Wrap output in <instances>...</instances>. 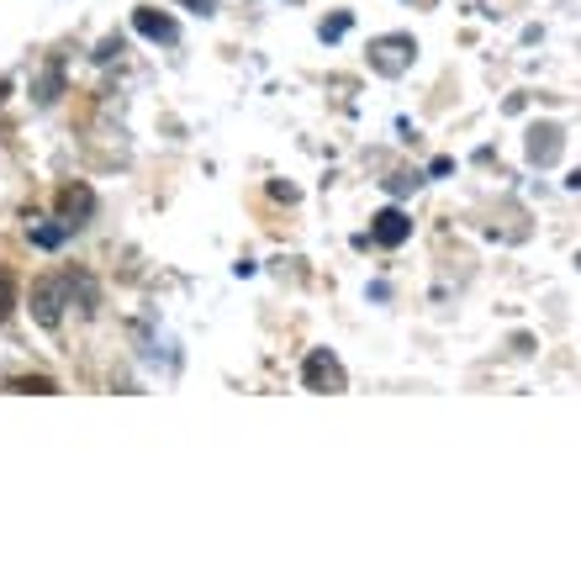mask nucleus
I'll return each mask as SVG.
<instances>
[{
  "mask_svg": "<svg viewBox=\"0 0 581 581\" xmlns=\"http://www.w3.org/2000/svg\"><path fill=\"white\" fill-rule=\"evenodd\" d=\"M344 27H349V16H334V22H323V37H344Z\"/></svg>",
  "mask_w": 581,
  "mask_h": 581,
  "instance_id": "obj_11",
  "label": "nucleus"
},
{
  "mask_svg": "<svg viewBox=\"0 0 581 581\" xmlns=\"http://www.w3.org/2000/svg\"><path fill=\"white\" fill-rule=\"evenodd\" d=\"M302 381H306V392H344V386H349V381H344V365H338L328 349H312V355H306Z\"/></svg>",
  "mask_w": 581,
  "mask_h": 581,
  "instance_id": "obj_1",
  "label": "nucleus"
},
{
  "mask_svg": "<svg viewBox=\"0 0 581 581\" xmlns=\"http://www.w3.org/2000/svg\"><path fill=\"white\" fill-rule=\"evenodd\" d=\"M5 392H22V397H54L59 386H54L48 375H11V381H5Z\"/></svg>",
  "mask_w": 581,
  "mask_h": 581,
  "instance_id": "obj_8",
  "label": "nucleus"
},
{
  "mask_svg": "<svg viewBox=\"0 0 581 581\" xmlns=\"http://www.w3.org/2000/svg\"><path fill=\"white\" fill-rule=\"evenodd\" d=\"M185 5H201V11H212V0H185Z\"/></svg>",
  "mask_w": 581,
  "mask_h": 581,
  "instance_id": "obj_12",
  "label": "nucleus"
},
{
  "mask_svg": "<svg viewBox=\"0 0 581 581\" xmlns=\"http://www.w3.org/2000/svg\"><path fill=\"white\" fill-rule=\"evenodd\" d=\"M63 233H69V222H59V228H54V222H43V228H32V244H37V248H59Z\"/></svg>",
  "mask_w": 581,
  "mask_h": 581,
  "instance_id": "obj_9",
  "label": "nucleus"
},
{
  "mask_svg": "<svg viewBox=\"0 0 581 581\" xmlns=\"http://www.w3.org/2000/svg\"><path fill=\"white\" fill-rule=\"evenodd\" d=\"M407 233H412V222H407V212H397V207H386V212L370 222V239H375L381 248L407 244Z\"/></svg>",
  "mask_w": 581,
  "mask_h": 581,
  "instance_id": "obj_3",
  "label": "nucleus"
},
{
  "mask_svg": "<svg viewBox=\"0 0 581 581\" xmlns=\"http://www.w3.org/2000/svg\"><path fill=\"white\" fill-rule=\"evenodd\" d=\"M16 312V276L11 270H0V323Z\"/></svg>",
  "mask_w": 581,
  "mask_h": 581,
  "instance_id": "obj_10",
  "label": "nucleus"
},
{
  "mask_svg": "<svg viewBox=\"0 0 581 581\" xmlns=\"http://www.w3.org/2000/svg\"><path fill=\"white\" fill-rule=\"evenodd\" d=\"M132 27L143 32V37H153V43H175V37H181V27H175L170 16H159V11H138Z\"/></svg>",
  "mask_w": 581,
  "mask_h": 581,
  "instance_id": "obj_5",
  "label": "nucleus"
},
{
  "mask_svg": "<svg viewBox=\"0 0 581 581\" xmlns=\"http://www.w3.org/2000/svg\"><path fill=\"white\" fill-rule=\"evenodd\" d=\"M59 207H63V222L74 228L80 217H91V212H95V196H91V190H85V185H69V190H63V196H59Z\"/></svg>",
  "mask_w": 581,
  "mask_h": 581,
  "instance_id": "obj_6",
  "label": "nucleus"
},
{
  "mask_svg": "<svg viewBox=\"0 0 581 581\" xmlns=\"http://www.w3.org/2000/svg\"><path fill=\"white\" fill-rule=\"evenodd\" d=\"M528 159L534 164H555L560 159V127H534L528 132Z\"/></svg>",
  "mask_w": 581,
  "mask_h": 581,
  "instance_id": "obj_4",
  "label": "nucleus"
},
{
  "mask_svg": "<svg viewBox=\"0 0 581 581\" xmlns=\"http://www.w3.org/2000/svg\"><path fill=\"white\" fill-rule=\"evenodd\" d=\"M397 54H412V37H386V43H375V63H381L386 74H397L402 69Z\"/></svg>",
  "mask_w": 581,
  "mask_h": 581,
  "instance_id": "obj_7",
  "label": "nucleus"
},
{
  "mask_svg": "<svg viewBox=\"0 0 581 581\" xmlns=\"http://www.w3.org/2000/svg\"><path fill=\"white\" fill-rule=\"evenodd\" d=\"M32 312H37V323H43V328H59V317H63V280H37V291H32Z\"/></svg>",
  "mask_w": 581,
  "mask_h": 581,
  "instance_id": "obj_2",
  "label": "nucleus"
}]
</instances>
